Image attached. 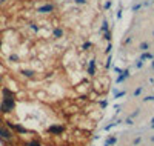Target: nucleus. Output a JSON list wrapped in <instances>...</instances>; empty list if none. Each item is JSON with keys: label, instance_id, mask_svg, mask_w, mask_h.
<instances>
[{"label": "nucleus", "instance_id": "obj_1", "mask_svg": "<svg viewBox=\"0 0 154 146\" xmlns=\"http://www.w3.org/2000/svg\"><path fill=\"white\" fill-rule=\"evenodd\" d=\"M0 138L5 140V141H9V140H12V134H11V132H9L6 128L0 126Z\"/></svg>", "mask_w": 154, "mask_h": 146}]
</instances>
